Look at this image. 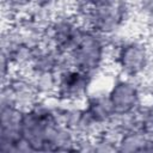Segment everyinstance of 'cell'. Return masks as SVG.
Returning a JSON list of instances; mask_svg holds the SVG:
<instances>
[{
	"instance_id": "7c38bea8",
	"label": "cell",
	"mask_w": 153,
	"mask_h": 153,
	"mask_svg": "<svg viewBox=\"0 0 153 153\" xmlns=\"http://www.w3.org/2000/svg\"><path fill=\"white\" fill-rule=\"evenodd\" d=\"M152 135L142 129H135L123 133L117 142L118 152H147Z\"/></svg>"
},
{
	"instance_id": "6da1fadb",
	"label": "cell",
	"mask_w": 153,
	"mask_h": 153,
	"mask_svg": "<svg viewBox=\"0 0 153 153\" xmlns=\"http://www.w3.org/2000/svg\"><path fill=\"white\" fill-rule=\"evenodd\" d=\"M62 126L55 111L54 98H41L24 110L22 137L31 152H56Z\"/></svg>"
},
{
	"instance_id": "8fae6325",
	"label": "cell",
	"mask_w": 153,
	"mask_h": 153,
	"mask_svg": "<svg viewBox=\"0 0 153 153\" xmlns=\"http://www.w3.org/2000/svg\"><path fill=\"white\" fill-rule=\"evenodd\" d=\"M81 104L85 111L87 112V115L102 129L105 128L116 116L106 90L100 91L92 88V91L87 94V97L84 99Z\"/></svg>"
},
{
	"instance_id": "9a60e30c",
	"label": "cell",
	"mask_w": 153,
	"mask_h": 153,
	"mask_svg": "<svg viewBox=\"0 0 153 153\" xmlns=\"http://www.w3.org/2000/svg\"><path fill=\"white\" fill-rule=\"evenodd\" d=\"M141 127L147 134L153 135V96L151 98H146L145 103L139 110Z\"/></svg>"
},
{
	"instance_id": "30bf717a",
	"label": "cell",
	"mask_w": 153,
	"mask_h": 153,
	"mask_svg": "<svg viewBox=\"0 0 153 153\" xmlns=\"http://www.w3.org/2000/svg\"><path fill=\"white\" fill-rule=\"evenodd\" d=\"M68 65V57L66 54L43 43L36 49L29 67L24 72L30 75L57 74L62 68Z\"/></svg>"
},
{
	"instance_id": "7a4b0ae2",
	"label": "cell",
	"mask_w": 153,
	"mask_h": 153,
	"mask_svg": "<svg viewBox=\"0 0 153 153\" xmlns=\"http://www.w3.org/2000/svg\"><path fill=\"white\" fill-rule=\"evenodd\" d=\"M110 65L116 75L143 81L153 71V44L148 37L122 36L111 42Z\"/></svg>"
},
{
	"instance_id": "8992f818",
	"label": "cell",
	"mask_w": 153,
	"mask_h": 153,
	"mask_svg": "<svg viewBox=\"0 0 153 153\" xmlns=\"http://www.w3.org/2000/svg\"><path fill=\"white\" fill-rule=\"evenodd\" d=\"M106 92L116 115L135 112L146 100L143 82L122 75L114 78Z\"/></svg>"
},
{
	"instance_id": "3957f363",
	"label": "cell",
	"mask_w": 153,
	"mask_h": 153,
	"mask_svg": "<svg viewBox=\"0 0 153 153\" xmlns=\"http://www.w3.org/2000/svg\"><path fill=\"white\" fill-rule=\"evenodd\" d=\"M73 12L87 29L110 42L122 37L135 17L131 0H114L91 7H75Z\"/></svg>"
},
{
	"instance_id": "4fadbf2b",
	"label": "cell",
	"mask_w": 153,
	"mask_h": 153,
	"mask_svg": "<svg viewBox=\"0 0 153 153\" xmlns=\"http://www.w3.org/2000/svg\"><path fill=\"white\" fill-rule=\"evenodd\" d=\"M135 17L141 22L146 37L153 38V0H131Z\"/></svg>"
},
{
	"instance_id": "9c48e42d",
	"label": "cell",
	"mask_w": 153,
	"mask_h": 153,
	"mask_svg": "<svg viewBox=\"0 0 153 153\" xmlns=\"http://www.w3.org/2000/svg\"><path fill=\"white\" fill-rule=\"evenodd\" d=\"M24 110L0 104V153H18L22 141Z\"/></svg>"
},
{
	"instance_id": "277c9868",
	"label": "cell",
	"mask_w": 153,
	"mask_h": 153,
	"mask_svg": "<svg viewBox=\"0 0 153 153\" xmlns=\"http://www.w3.org/2000/svg\"><path fill=\"white\" fill-rule=\"evenodd\" d=\"M110 50L111 42L108 38L86 27L67 55L68 63L97 78L110 65Z\"/></svg>"
},
{
	"instance_id": "2e32d148",
	"label": "cell",
	"mask_w": 153,
	"mask_h": 153,
	"mask_svg": "<svg viewBox=\"0 0 153 153\" xmlns=\"http://www.w3.org/2000/svg\"><path fill=\"white\" fill-rule=\"evenodd\" d=\"M111 1L114 0H75L74 8L75 7H91V6H97V5H102V4H106Z\"/></svg>"
},
{
	"instance_id": "52a82bcc",
	"label": "cell",
	"mask_w": 153,
	"mask_h": 153,
	"mask_svg": "<svg viewBox=\"0 0 153 153\" xmlns=\"http://www.w3.org/2000/svg\"><path fill=\"white\" fill-rule=\"evenodd\" d=\"M94 80L96 76L68 65L57 73L54 98L63 103H82L92 91Z\"/></svg>"
},
{
	"instance_id": "5b68a950",
	"label": "cell",
	"mask_w": 153,
	"mask_h": 153,
	"mask_svg": "<svg viewBox=\"0 0 153 153\" xmlns=\"http://www.w3.org/2000/svg\"><path fill=\"white\" fill-rule=\"evenodd\" d=\"M86 26L73 11H62L54 14L44 38V43L68 55L75 47Z\"/></svg>"
},
{
	"instance_id": "5bb4252c",
	"label": "cell",
	"mask_w": 153,
	"mask_h": 153,
	"mask_svg": "<svg viewBox=\"0 0 153 153\" xmlns=\"http://www.w3.org/2000/svg\"><path fill=\"white\" fill-rule=\"evenodd\" d=\"M35 6V0H2L4 13L14 22L16 18Z\"/></svg>"
},
{
	"instance_id": "ba28073f",
	"label": "cell",
	"mask_w": 153,
	"mask_h": 153,
	"mask_svg": "<svg viewBox=\"0 0 153 153\" xmlns=\"http://www.w3.org/2000/svg\"><path fill=\"white\" fill-rule=\"evenodd\" d=\"M39 99L32 79L25 72H14L2 81L0 104H10L26 110Z\"/></svg>"
}]
</instances>
